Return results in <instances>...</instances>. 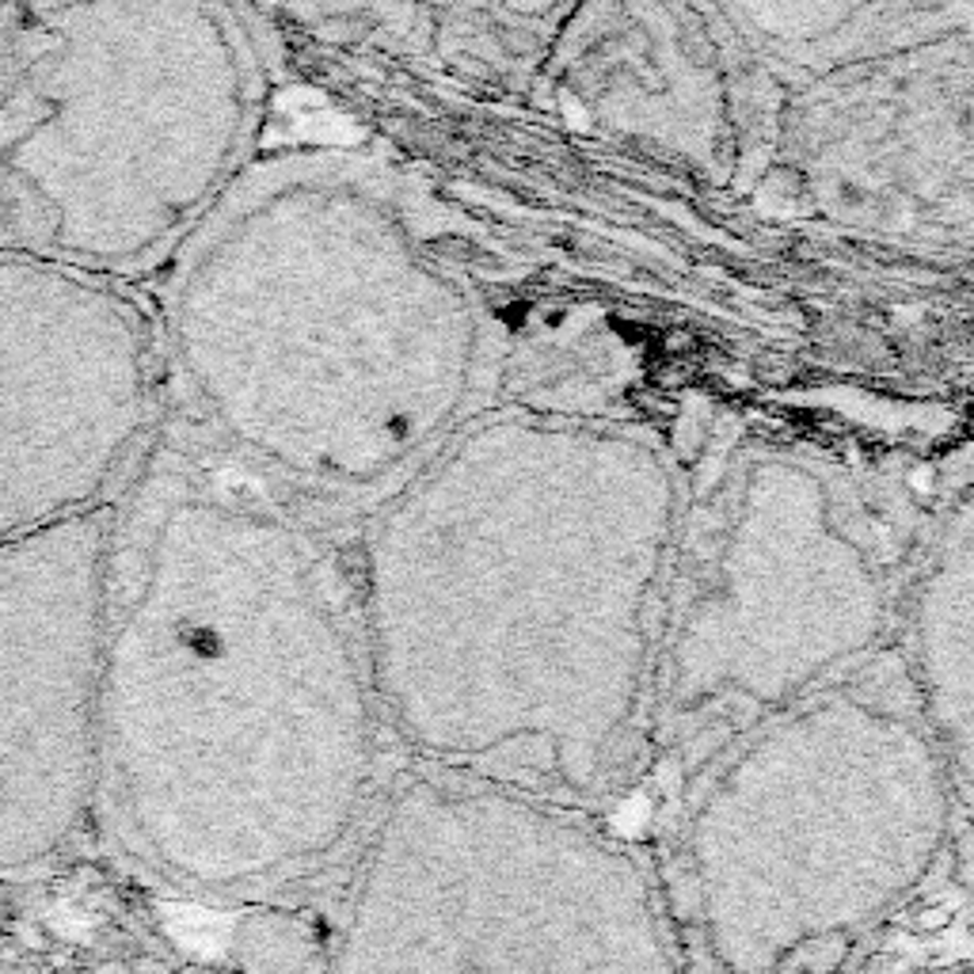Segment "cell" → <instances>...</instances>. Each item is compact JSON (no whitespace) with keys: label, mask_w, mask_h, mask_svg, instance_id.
Returning <instances> with one entry per match:
<instances>
[{"label":"cell","mask_w":974,"mask_h":974,"mask_svg":"<svg viewBox=\"0 0 974 974\" xmlns=\"http://www.w3.org/2000/svg\"><path fill=\"white\" fill-rule=\"evenodd\" d=\"M693 484L636 415L491 400L343 529L400 762L594 815L636 792Z\"/></svg>","instance_id":"obj_1"},{"label":"cell","mask_w":974,"mask_h":974,"mask_svg":"<svg viewBox=\"0 0 974 974\" xmlns=\"http://www.w3.org/2000/svg\"><path fill=\"white\" fill-rule=\"evenodd\" d=\"M157 316L172 419L339 529L491 404L458 233L358 145L259 153L168 263Z\"/></svg>","instance_id":"obj_3"},{"label":"cell","mask_w":974,"mask_h":974,"mask_svg":"<svg viewBox=\"0 0 974 974\" xmlns=\"http://www.w3.org/2000/svg\"><path fill=\"white\" fill-rule=\"evenodd\" d=\"M88 974H126V967H122V963H99V967H92Z\"/></svg>","instance_id":"obj_14"},{"label":"cell","mask_w":974,"mask_h":974,"mask_svg":"<svg viewBox=\"0 0 974 974\" xmlns=\"http://www.w3.org/2000/svg\"><path fill=\"white\" fill-rule=\"evenodd\" d=\"M172 415L157 305L0 252V540L114 507Z\"/></svg>","instance_id":"obj_8"},{"label":"cell","mask_w":974,"mask_h":974,"mask_svg":"<svg viewBox=\"0 0 974 974\" xmlns=\"http://www.w3.org/2000/svg\"><path fill=\"white\" fill-rule=\"evenodd\" d=\"M922 974H974V963H940V967H929Z\"/></svg>","instance_id":"obj_13"},{"label":"cell","mask_w":974,"mask_h":974,"mask_svg":"<svg viewBox=\"0 0 974 974\" xmlns=\"http://www.w3.org/2000/svg\"><path fill=\"white\" fill-rule=\"evenodd\" d=\"M114 507L0 540V868L58 861L99 818Z\"/></svg>","instance_id":"obj_9"},{"label":"cell","mask_w":974,"mask_h":974,"mask_svg":"<svg viewBox=\"0 0 974 974\" xmlns=\"http://www.w3.org/2000/svg\"><path fill=\"white\" fill-rule=\"evenodd\" d=\"M328 974H685L640 849L522 788L400 762Z\"/></svg>","instance_id":"obj_6"},{"label":"cell","mask_w":974,"mask_h":974,"mask_svg":"<svg viewBox=\"0 0 974 974\" xmlns=\"http://www.w3.org/2000/svg\"><path fill=\"white\" fill-rule=\"evenodd\" d=\"M864 624V563L818 473L739 446L693 484L655 693V769L690 780L739 734L830 690Z\"/></svg>","instance_id":"obj_7"},{"label":"cell","mask_w":974,"mask_h":974,"mask_svg":"<svg viewBox=\"0 0 974 974\" xmlns=\"http://www.w3.org/2000/svg\"><path fill=\"white\" fill-rule=\"evenodd\" d=\"M247 15L195 0L0 4V252L130 282L263 153Z\"/></svg>","instance_id":"obj_4"},{"label":"cell","mask_w":974,"mask_h":974,"mask_svg":"<svg viewBox=\"0 0 974 974\" xmlns=\"http://www.w3.org/2000/svg\"><path fill=\"white\" fill-rule=\"evenodd\" d=\"M937 769L856 690L757 723L685 780L674 899L728 974L818 971L933 884Z\"/></svg>","instance_id":"obj_5"},{"label":"cell","mask_w":974,"mask_h":974,"mask_svg":"<svg viewBox=\"0 0 974 974\" xmlns=\"http://www.w3.org/2000/svg\"><path fill=\"white\" fill-rule=\"evenodd\" d=\"M750 58L723 4H571L537 88L579 134L640 149L708 187L750 157Z\"/></svg>","instance_id":"obj_10"},{"label":"cell","mask_w":974,"mask_h":974,"mask_svg":"<svg viewBox=\"0 0 974 974\" xmlns=\"http://www.w3.org/2000/svg\"><path fill=\"white\" fill-rule=\"evenodd\" d=\"M236 963L247 974H305L313 945L301 922L285 914H252L241 925L233 948Z\"/></svg>","instance_id":"obj_11"},{"label":"cell","mask_w":974,"mask_h":974,"mask_svg":"<svg viewBox=\"0 0 974 974\" xmlns=\"http://www.w3.org/2000/svg\"><path fill=\"white\" fill-rule=\"evenodd\" d=\"M397 769L346 533L168 415L114 502V845L198 899H252L358 845Z\"/></svg>","instance_id":"obj_2"},{"label":"cell","mask_w":974,"mask_h":974,"mask_svg":"<svg viewBox=\"0 0 974 974\" xmlns=\"http://www.w3.org/2000/svg\"><path fill=\"white\" fill-rule=\"evenodd\" d=\"M960 884H963V894H967V914L974 922V830L963 838V849H960Z\"/></svg>","instance_id":"obj_12"}]
</instances>
